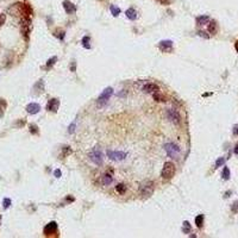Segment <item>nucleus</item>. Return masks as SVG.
Listing matches in <instances>:
<instances>
[{"instance_id":"obj_1","label":"nucleus","mask_w":238,"mask_h":238,"mask_svg":"<svg viewBox=\"0 0 238 238\" xmlns=\"http://www.w3.org/2000/svg\"><path fill=\"white\" fill-rule=\"evenodd\" d=\"M154 190H155V184L153 181H145V182H143V184L141 185V188H139V194L143 196V198H150L153 195L154 193Z\"/></svg>"},{"instance_id":"obj_2","label":"nucleus","mask_w":238,"mask_h":238,"mask_svg":"<svg viewBox=\"0 0 238 238\" xmlns=\"http://www.w3.org/2000/svg\"><path fill=\"white\" fill-rule=\"evenodd\" d=\"M174 175H175V165L173 162H165L162 171H161V176L164 180H170Z\"/></svg>"},{"instance_id":"obj_3","label":"nucleus","mask_w":238,"mask_h":238,"mask_svg":"<svg viewBox=\"0 0 238 238\" xmlns=\"http://www.w3.org/2000/svg\"><path fill=\"white\" fill-rule=\"evenodd\" d=\"M89 158H91V161L97 165H101L102 163H104V156H102V153H101L99 147H95L92 150L91 154H89Z\"/></svg>"},{"instance_id":"obj_4","label":"nucleus","mask_w":238,"mask_h":238,"mask_svg":"<svg viewBox=\"0 0 238 238\" xmlns=\"http://www.w3.org/2000/svg\"><path fill=\"white\" fill-rule=\"evenodd\" d=\"M112 94H113V88H112V87H107V88H105L98 97V105L99 106L106 105L107 101L110 100V98L112 97Z\"/></svg>"},{"instance_id":"obj_5","label":"nucleus","mask_w":238,"mask_h":238,"mask_svg":"<svg viewBox=\"0 0 238 238\" xmlns=\"http://www.w3.org/2000/svg\"><path fill=\"white\" fill-rule=\"evenodd\" d=\"M164 150L169 157H177L181 151L180 148L176 144H174V143H167V144H164Z\"/></svg>"},{"instance_id":"obj_6","label":"nucleus","mask_w":238,"mask_h":238,"mask_svg":"<svg viewBox=\"0 0 238 238\" xmlns=\"http://www.w3.org/2000/svg\"><path fill=\"white\" fill-rule=\"evenodd\" d=\"M106 154L110 160H112V161H123L128 156V154L124 151H113V150H107Z\"/></svg>"},{"instance_id":"obj_7","label":"nucleus","mask_w":238,"mask_h":238,"mask_svg":"<svg viewBox=\"0 0 238 238\" xmlns=\"http://www.w3.org/2000/svg\"><path fill=\"white\" fill-rule=\"evenodd\" d=\"M167 117H168L169 120H170L171 123H174L175 125L181 124V116H180V113L177 112L176 110L169 108L168 111H167Z\"/></svg>"},{"instance_id":"obj_8","label":"nucleus","mask_w":238,"mask_h":238,"mask_svg":"<svg viewBox=\"0 0 238 238\" xmlns=\"http://www.w3.org/2000/svg\"><path fill=\"white\" fill-rule=\"evenodd\" d=\"M57 229H58V226H57V223H56V221H50L49 224H46V225H45V227H44V230H43V232H44L45 236H50V235L56 233V232H57Z\"/></svg>"},{"instance_id":"obj_9","label":"nucleus","mask_w":238,"mask_h":238,"mask_svg":"<svg viewBox=\"0 0 238 238\" xmlns=\"http://www.w3.org/2000/svg\"><path fill=\"white\" fill-rule=\"evenodd\" d=\"M60 107V100L56 99V98H52L48 101V105H46V110L50 111V112H57V110Z\"/></svg>"},{"instance_id":"obj_10","label":"nucleus","mask_w":238,"mask_h":238,"mask_svg":"<svg viewBox=\"0 0 238 238\" xmlns=\"http://www.w3.org/2000/svg\"><path fill=\"white\" fill-rule=\"evenodd\" d=\"M142 91L144 92V93H156V92H160V87H158L156 83H151V82H149V83H145L144 86L142 87Z\"/></svg>"},{"instance_id":"obj_11","label":"nucleus","mask_w":238,"mask_h":238,"mask_svg":"<svg viewBox=\"0 0 238 238\" xmlns=\"http://www.w3.org/2000/svg\"><path fill=\"white\" fill-rule=\"evenodd\" d=\"M158 48L160 50L163 52H170L173 50V42L171 41H161L160 44H158Z\"/></svg>"},{"instance_id":"obj_12","label":"nucleus","mask_w":238,"mask_h":238,"mask_svg":"<svg viewBox=\"0 0 238 238\" xmlns=\"http://www.w3.org/2000/svg\"><path fill=\"white\" fill-rule=\"evenodd\" d=\"M62 5H63V9H65L66 13H68V14H73V13L76 12V6H75L73 3H71V1H69V0H65Z\"/></svg>"},{"instance_id":"obj_13","label":"nucleus","mask_w":238,"mask_h":238,"mask_svg":"<svg viewBox=\"0 0 238 238\" xmlns=\"http://www.w3.org/2000/svg\"><path fill=\"white\" fill-rule=\"evenodd\" d=\"M18 7L20 9V12L23 13V15H26V17H30L32 14V9L29 4H24V3H20V4H17Z\"/></svg>"},{"instance_id":"obj_14","label":"nucleus","mask_w":238,"mask_h":238,"mask_svg":"<svg viewBox=\"0 0 238 238\" xmlns=\"http://www.w3.org/2000/svg\"><path fill=\"white\" fill-rule=\"evenodd\" d=\"M26 112L29 113V114H36V113H38L39 112V110H41V106H39L37 102H31V104H29L28 106H26Z\"/></svg>"},{"instance_id":"obj_15","label":"nucleus","mask_w":238,"mask_h":238,"mask_svg":"<svg viewBox=\"0 0 238 238\" xmlns=\"http://www.w3.org/2000/svg\"><path fill=\"white\" fill-rule=\"evenodd\" d=\"M207 31L211 34V35H216L218 32V24L216 20H212L208 23V28H207Z\"/></svg>"},{"instance_id":"obj_16","label":"nucleus","mask_w":238,"mask_h":238,"mask_svg":"<svg viewBox=\"0 0 238 238\" xmlns=\"http://www.w3.org/2000/svg\"><path fill=\"white\" fill-rule=\"evenodd\" d=\"M125 14H126V17H128L130 20H134V19L137 18V11L134 10L133 7H130V9L126 10Z\"/></svg>"},{"instance_id":"obj_17","label":"nucleus","mask_w":238,"mask_h":238,"mask_svg":"<svg viewBox=\"0 0 238 238\" xmlns=\"http://www.w3.org/2000/svg\"><path fill=\"white\" fill-rule=\"evenodd\" d=\"M195 22H196V25H205V24H207L210 22V17L208 15H199V17H196Z\"/></svg>"},{"instance_id":"obj_18","label":"nucleus","mask_w":238,"mask_h":238,"mask_svg":"<svg viewBox=\"0 0 238 238\" xmlns=\"http://www.w3.org/2000/svg\"><path fill=\"white\" fill-rule=\"evenodd\" d=\"M7 108V102L5 99L0 98V118H3L5 114V110Z\"/></svg>"},{"instance_id":"obj_19","label":"nucleus","mask_w":238,"mask_h":238,"mask_svg":"<svg viewBox=\"0 0 238 238\" xmlns=\"http://www.w3.org/2000/svg\"><path fill=\"white\" fill-rule=\"evenodd\" d=\"M113 182V177L110 175V174H104L102 175V185H105V186H108L111 185Z\"/></svg>"},{"instance_id":"obj_20","label":"nucleus","mask_w":238,"mask_h":238,"mask_svg":"<svg viewBox=\"0 0 238 238\" xmlns=\"http://www.w3.org/2000/svg\"><path fill=\"white\" fill-rule=\"evenodd\" d=\"M153 98H154L155 101H158V102H165V101H167L165 97H164V95H162L160 92L154 93V94H153Z\"/></svg>"},{"instance_id":"obj_21","label":"nucleus","mask_w":238,"mask_h":238,"mask_svg":"<svg viewBox=\"0 0 238 238\" xmlns=\"http://www.w3.org/2000/svg\"><path fill=\"white\" fill-rule=\"evenodd\" d=\"M81 42H82V46L85 48V49H91V44H89L91 38H89V36H85Z\"/></svg>"},{"instance_id":"obj_22","label":"nucleus","mask_w":238,"mask_h":238,"mask_svg":"<svg viewBox=\"0 0 238 238\" xmlns=\"http://www.w3.org/2000/svg\"><path fill=\"white\" fill-rule=\"evenodd\" d=\"M54 36H55V37H57L58 39H61V41H63V39H65V37H66V32H65L63 30L57 29V30L54 32Z\"/></svg>"},{"instance_id":"obj_23","label":"nucleus","mask_w":238,"mask_h":238,"mask_svg":"<svg viewBox=\"0 0 238 238\" xmlns=\"http://www.w3.org/2000/svg\"><path fill=\"white\" fill-rule=\"evenodd\" d=\"M110 10H111V13H112L113 17H118V15L120 14V9H119V7H117V6H114V5H111L110 6Z\"/></svg>"},{"instance_id":"obj_24","label":"nucleus","mask_w":238,"mask_h":238,"mask_svg":"<svg viewBox=\"0 0 238 238\" xmlns=\"http://www.w3.org/2000/svg\"><path fill=\"white\" fill-rule=\"evenodd\" d=\"M195 224H196V226L199 229L202 227V224H204V216H202V214H199V216L195 217Z\"/></svg>"},{"instance_id":"obj_25","label":"nucleus","mask_w":238,"mask_h":238,"mask_svg":"<svg viewBox=\"0 0 238 238\" xmlns=\"http://www.w3.org/2000/svg\"><path fill=\"white\" fill-rule=\"evenodd\" d=\"M116 190H117L119 194H124V193L126 192V186H125L124 184H118V185L116 186Z\"/></svg>"},{"instance_id":"obj_26","label":"nucleus","mask_w":238,"mask_h":238,"mask_svg":"<svg viewBox=\"0 0 238 238\" xmlns=\"http://www.w3.org/2000/svg\"><path fill=\"white\" fill-rule=\"evenodd\" d=\"M190 229H192V226H190L189 221H187V220L184 221V225H182V231H184V233H189Z\"/></svg>"},{"instance_id":"obj_27","label":"nucleus","mask_w":238,"mask_h":238,"mask_svg":"<svg viewBox=\"0 0 238 238\" xmlns=\"http://www.w3.org/2000/svg\"><path fill=\"white\" fill-rule=\"evenodd\" d=\"M221 176H223L224 180H229L230 179V169L227 168V167H224L223 173H221Z\"/></svg>"},{"instance_id":"obj_28","label":"nucleus","mask_w":238,"mask_h":238,"mask_svg":"<svg viewBox=\"0 0 238 238\" xmlns=\"http://www.w3.org/2000/svg\"><path fill=\"white\" fill-rule=\"evenodd\" d=\"M56 61H57L56 56H52L51 58H49V60H48V62H46V68H51L55 63H56Z\"/></svg>"},{"instance_id":"obj_29","label":"nucleus","mask_w":238,"mask_h":238,"mask_svg":"<svg viewBox=\"0 0 238 238\" xmlns=\"http://www.w3.org/2000/svg\"><path fill=\"white\" fill-rule=\"evenodd\" d=\"M37 88H39V91H41V93L44 91V81L43 80H39L36 85H35V87H34V89H37Z\"/></svg>"},{"instance_id":"obj_30","label":"nucleus","mask_w":238,"mask_h":238,"mask_svg":"<svg viewBox=\"0 0 238 238\" xmlns=\"http://www.w3.org/2000/svg\"><path fill=\"white\" fill-rule=\"evenodd\" d=\"M11 204H12V201H11V199H9V198H5V199L3 200V205H4V208L5 210H7L11 206Z\"/></svg>"},{"instance_id":"obj_31","label":"nucleus","mask_w":238,"mask_h":238,"mask_svg":"<svg viewBox=\"0 0 238 238\" xmlns=\"http://www.w3.org/2000/svg\"><path fill=\"white\" fill-rule=\"evenodd\" d=\"M225 164V158L224 157H219L218 160L216 161V168H219V167Z\"/></svg>"},{"instance_id":"obj_32","label":"nucleus","mask_w":238,"mask_h":238,"mask_svg":"<svg viewBox=\"0 0 238 238\" xmlns=\"http://www.w3.org/2000/svg\"><path fill=\"white\" fill-rule=\"evenodd\" d=\"M30 132L32 133V134H38V126L37 125H35V124H31L30 125Z\"/></svg>"},{"instance_id":"obj_33","label":"nucleus","mask_w":238,"mask_h":238,"mask_svg":"<svg viewBox=\"0 0 238 238\" xmlns=\"http://www.w3.org/2000/svg\"><path fill=\"white\" fill-rule=\"evenodd\" d=\"M69 154H71V149L69 147H65L63 148V154H62V158H65L66 156H68Z\"/></svg>"},{"instance_id":"obj_34","label":"nucleus","mask_w":238,"mask_h":238,"mask_svg":"<svg viewBox=\"0 0 238 238\" xmlns=\"http://www.w3.org/2000/svg\"><path fill=\"white\" fill-rule=\"evenodd\" d=\"M75 128H76V122H73L70 125H69V128H68V132L69 133H73L75 131Z\"/></svg>"},{"instance_id":"obj_35","label":"nucleus","mask_w":238,"mask_h":238,"mask_svg":"<svg viewBox=\"0 0 238 238\" xmlns=\"http://www.w3.org/2000/svg\"><path fill=\"white\" fill-rule=\"evenodd\" d=\"M5 22H6V15L4 13H0V26L4 25Z\"/></svg>"},{"instance_id":"obj_36","label":"nucleus","mask_w":238,"mask_h":238,"mask_svg":"<svg viewBox=\"0 0 238 238\" xmlns=\"http://www.w3.org/2000/svg\"><path fill=\"white\" fill-rule=\"evenodd\" d=\"M198 35H199L200 37H204V38H206V39H207V38H210V35H206V32H205V31H201V30H200V31H198Z\"/></svg>"},{"instance_id":"obj_37","label":"nucleus","mask_w":238,"mask_h":238,"mask_svg":"<svg viewBox=\"0 0 238 238\" xmlns=\"http://www.w3.org/2000/svg\"><path fill=\"white\" fill-rule=\"evenodd\" d=\"M54 175H55V177H56V179H60V177H61V175H62V173H61V170H60V169H56V170L54 171Z\"/></svg>"},{"instance_id":"obj_38","label":"nucleus","mask_w":238,"mask_h":238,"mask_svg":"<svg viewBox=\"0 0 238 238\" xmlns=\"http://www.w3.org/2000/svg\"><path fill=\"white\" fill-rule=\"evenodd\" d=\"M157 1H160L162 5H169L171 3V0H157Z\"/></svg>"},{"instance_id":"obj_39","label":"nucleus","mask_w":238,"mask_h":238,"mask_svg":"<svg viewBox=\"0 0 238 238\" xmlns=\"http://www.w3.org/2000/svg\"><path fill=\"white\" fill-rule=\"evenodd\" d=\"M232 132H233L235 136H238V124H236V125L233 126V130H232Z\"/></svg>"},{"instance_id":"obj_40","label":"nucleus","mask_w":238,"mask_h":238,"mask_svg":"<svg viewBox=\"0 0 238 238\" xmlns=\"http://www.w3.org/2000/svg\"><path fill=\"white\" fill-rule=\"evenodd\" d=\"M237 210H238V202H233V205H232V211L233 212H237Z\"/></svg>"},{"instance_id":"obj_41","label":"nucleus","mask_w":238,"mask_h":238,"mask_svg":"<svg viewBox=\"0 0 238 238\" xmlns=\"http://www.w3.org/2000/svg\"><path fill=\"white\" fill-rule=\"evenodd\" d=\"M233 153H235L236 155H238V144L235 147V150H233Z\"/></svg>"},{"instance_id":"obj_42","label":"nucleus","mask_w":238,"mask_h":238,"mask_svg":"<svg viewBox=\"0 0 238 238\" xmlns=\"http://www.w3.org/2000/svg\"><path fill=\"white\" fill-rule=\"evenodd\" d=\"M71 71H75V62H73V65H71Z\"/></svg>"},{"instance_id":"obj_43","label":"nucleus","mask_w":238,"mask_h":238,"mask_svg":"<svg viewBox=\"0 0 238 238\" xmlns=\"http://www.w3.org/2000/svg\"><path fill=\"white\" fill-rule=\"evenodd\" d=\"M235 49H236V51L238 52V41H237V42L235 43Z\"/></svg>"},{"instance_id":"obj_44","label":"nucleus","mask_w":238,"mask_h":238,"mask_svg":"<svg viewBox=\"0 0 238 238\" xmlns=\"http://www.w3.org/2000/svg\"><path fill=\"white\" fill-rule=\"evenodd\" d=\"M230 193H231V192H230V190H229V192H226V194H225V198H229V196H230V195H229Z\"/></svg>"}]
</instances>
